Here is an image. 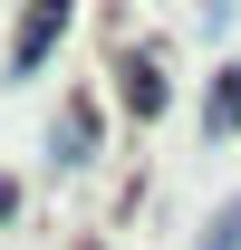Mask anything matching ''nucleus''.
Wrapping results in <instances>:
<instances>
[{
  "instance_id": "f257e3e1",
  "label": "nucleus",
  "mask_w": 241,
  "mask_h": 250,
  "mask_svg": "<svg viewBox=\"0 0 241 250\" xmlns=\"http://www.w3.org/2000/svg\"><path fill=\"white\" fill-rule=\"evenodd\" d=\"M68 20H77L68 0H29V10H20V29H10V77H39V58L68 39Z\"/></svg>"
},
{
  "instance_id": "f03ea898",
  "label": "nucleus",
  "mask_w": 241,
  "mask_h": 250,
  "mask_svg": "<svg viewBox=\"0 0 241 250\" xmlns=\"http://www.w3.org/2000/svg\"><path fill=\"white\" fill-rule=\"evenodd\" d=\"M116 96L135 106V116H164V58H154V48H135V58L116 67Z\"/></svg>"
},
{
  "instance_id": "7ed1b4c3",
  "label": "nucleus",
  "mask_w": 241,
  "mask_h": 250,
  "mask_svg": "<svg viewBox=\"0 0 241 250\" xmlns=\"http://www.w3.org/2000/svg\"><path fill=\"white\" fill-rule=\"evenodd\" d=\"M96 125H106V116H96V96H68V106H58V154H68V164L96 154Z\"/></svg>"
},
{
  "instance_id": "20e7f679",
  "label": "nucleus",
  "mask_w": 241,
  "mask_h": 250,
  "mask_svg": "<svg viewBox=\"0 0 241 250\" xmlns=\"http://www.w3.org/2000/svg\"><path fill=\"white\" fill-rule=\"evenodd\" d=\"M203 135H241V67H222L203 96Z\"/></svg>"
},
{
  "instance_id": "39448f33",
  "label": "nucleus",
  "mask_w": 241,
  "mask_h": 250,
  "mask_svg": "<svg viewBox=\"0 0 241 250\" xmlns=\"http://www.w3.org/2000/svg\"><path fill=\"white\" fill-rule=\"evenodd\" d=\"M203 250H241V192L212 212V231H203Z\"/></svg>"
},
{
  "instance_id": "423d86ee",
  "label": "nucleus",
  "mask_w": 241,
  "mask_h": 250,
  "mask_svg": "<svg viewBox=\"0 0 241 250\" xmlns=\"http://www.w3.org/2000/svg\"><path fill=\"white\" fill-rule=\"evenodd\" d=\"M10 212H20V183H10V173H0V221H10Z\"/></svg>"
}]
</instances>
